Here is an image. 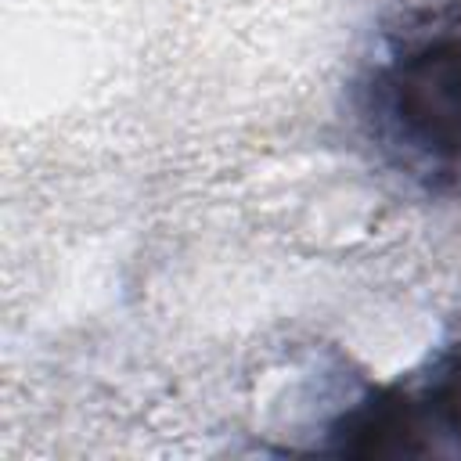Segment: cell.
I'll use <instances>...</instances> for the list:
<instances>
[{
  "instance_id": "6da1fadb",
  "label": "cell",
  "mask_w": 461,
  "mask_h": 461,
  "mask_svg": "<svg viewBox=\"0 0 461 461\" xmlns=\"http://www.w3.org/2000/svg\"><path fill=\"white\" fill-rule=\"evenodd\" d=\"M349 119L403 191L461 202V0H411L378 22L349 79Z\"/></svg>"
},
{
  "instance_id": "7a4b0ae2",
  "label": "cell",
  "mask_w": 461,
  "mask_h": 461,
  "mask_svg": "<svg viewBox=\"0 0 461 461\" xmlns=\"http://www.w3.org/2000/svg\"><path fill=\"white\" fill-rule=\"evenodd\" d=\"M321 432L317 450L339 457H461V339L367 385Z\"/></svg>"
}]
</instances>
